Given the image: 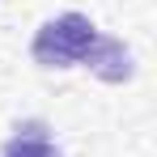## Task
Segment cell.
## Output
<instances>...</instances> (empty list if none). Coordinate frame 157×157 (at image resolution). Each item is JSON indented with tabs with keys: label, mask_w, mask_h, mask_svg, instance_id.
I'll return each instance as SVG.
<instances>
[{
	"label": "cell",
	"mask_w": 157,
	"mask_h": 157,
	"mask_svg": "<svg viewBox=\"0 0 157 157\" xmlns=\"http://www.w3.org/2000/svg\"><path fill=\"white\" fill-rule=\"evenodd\" d=\"M30 55L43 68H89L110 85L132 77V51L119 38H106L85 13H59L43 21L30 43Z\"/></svg>",
	"instance_id": "obj_1"
},
{
	"label": "cell",
	"mask_w": 157,
	"mask_h": 157,
	"mask_svg": "<svg viewBox=\"0 0 157 157\" xmlns=\"http://www.w3.org/2000/svg\"><path fill=\"white\" fill-rule=\"evenodd\" d=\"M0 157H64V153L51 144L47 123L43 119H30V123H21V128L9 136V144H4Z\"/></svg>",
	"instance_id": "obj_2"
}]
</instances>
